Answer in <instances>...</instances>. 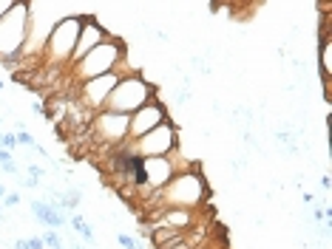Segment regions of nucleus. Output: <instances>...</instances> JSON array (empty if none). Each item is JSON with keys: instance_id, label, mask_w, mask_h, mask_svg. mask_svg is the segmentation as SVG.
Instances as JSON below:
<instances>
[{"instance_id": "nucleus-1", "label": "nucleus", "mask_w": 332, "mask_h": 249, "mask_svg": "<svg viewBox=\"0 0 332 249\" xmlns=\"http://www.w3.org/2000/svg\"><path fill=\"white\" fill-rule=\"evenodd\" d=\"M210 187L208 178H204L202 167L188 173H176L171 181H168L162 190L145 195L142 201V215H148L151 210H162V207H185V210H199V207L208 201Z\"/></svg>"}, {"instance_id": "nucleus-2", "label": "nucleus", "mask_w": 332, "mask_h": 249, "mask_svg": "<svg viewBox=\"0 0 332 249\" xmlns=\"http://www.w3.org/2000/svg\"><path fill=\"white\" fill-rule=\"evenodd\" d=\"M125 57H128V43H125L119 34H111L105 43H100L94 51H88L77 65H71V68L65 71V79L88 82V79H94V77L114 74L116 65L122 63Z\"/></svg>"}, {"instance_id": "nucleus-3", "label": "nucleus", "mask_w": 332, "mask_h": 249, "mask_svg": "<svg viewBox=\"0 0 332 249\" xmlns=\"http://www.w3.org/2000/svg\"><path fill=\"white\" fill-rule=\"evenodd\" d=\"M29 37V3L15 0L0 20V63H23V48Z\"/></svg>"}, {"instance_id": "nucleus-4", "label": "nucleus", "mask_w": 332, "mask_h": 249, "mask_svg": "<svg viewBox=\"0 0 332 249\" xmlns=\"http://www.w3.org/2000/svg\"><path fill=\"white\" fill-rule=\"evenodd\" d=\"M79 26H82V12L79 15H63L54 23V29H51L49 40H46V48H43V65L68 71V60H71L74 45H77Z\"/></svg>"}, {"instance_id": "nucleus-5", "label": "nucleus", "mask_w": 332, "mask_h": 249, "mask_svg": "<svg viewBox=\"0 0 332 249\" xmlns=\"http://www.w3.org/2000/svg\"><path fill=\"white\" fill-rule=\"evenodd\" d=\"M156 96H159V88L153 85L151 79H145L142 74H131V77H122L116 82V88L111 91V96L102 111H114V114L131 116L134 111H139L142 105H148Z\"/></svg>"}, {"instance_id": "nucleus-6", "label": "nucleus", "mask_w": 332, "mask_h": 249, "mask_svg": "<svg viewBox=\"0 0 332 249\" xmlns=\"http://www.w3.org/2000/svg\"><path fill=\"white\" fill-rule=\"evenodd\" d=\"M128 125L131 119L125 114L114 111H97L94 119L88 122V142L94 147H119L128 142Z\"/></svg>"}, {"instance_id": "nucleus-7", "label": "nucleus", "mask_w": 332, "mask_h": 249, "mask_svg": "<svg viewBox=\"0 0 332 249\" xmlns=\"http://www.w3.org/2000/svg\"><path fill=\"white\" fill-rule=\"evenodd\" d=\"M176 142H179V128H176L174 119H171V122H165V125L153 128L151 133H145L142 139L128 142V150L137 159H159V156H168V153L176 147Z\"/></svg>"}, {"instance_id": "nucleus-8", "label": "nucleus", "mask_w": 332, "mask_h": 249, "mask_svg": "<svg viewBox=\"0 0 332 249\" xmlns=\"http://www.w3.org/2000/svg\"><path fill=\"white\" fill-rule=\"evenodd\" d=\"M128 119H131V125H128V142H134V139H142L145 133H151L153 128L171 122V108H168L165 102L156 96V99H151L148 105H142L139 111H134Z\"/></svg>"}, {"instance_id": "nucleus-9", "label": "nucleus", "mask_w": 332, "mask_h": 249, "mask_svg": "<svg viewBox=\"0 0 332 249\" xmlns=\"http://www.w3.org/2000/svg\"><path fill=\"white\" fill-rule=\"evenodd\" d=\"M108 37H111L108 29L100 23V17H97L94 12H82V26H79L77 45H74V54H71V60H68V68H71V65H77L79 60L88 54V51H94L97 45L105 43Z\"/></svg>"}, {"instance_id": "nucleus-10", "label": "nucleus", "mask_w": 332, "mask_h": 249, "mask_svg": "<svg viewBox=\"0 0 332 249\" xmlns=\"http://www.w3.org/2000/svg\"><path fill=\"white\" fill-rule=\"evenodd\" d=\"M119 74H105V77H94L88 79V82H79L77 88V102L82 108H88L91 114H97V111H102L105 108V102H108L111 91L116 88V82H119Z\"/></svg>"}, {"instance_id": "nucleus-11", "label": "nucleus", "mask_w": 332, "mask_h": 249, "mask_svg": "<svg viewBox=\"0 0 332 249\" xmlns=\"http://www.w3.org/2000/svg\"><path fill=\"white\" fill-rule=\"evenodd\" d=\"M29 207H31V215H34L46 229H65L68 227V215H63L57 207H51L46 198H31Z\"/></svg>"}, {"instance_id": "nucleus-12", "label": "nucleus", "mask_w": 332, "mask_h": 249, "mask_svg": "<svg viewBox=\"0 0 332 249\" xmlns=\"http://www.w3.org/2000/svg\"><path fill=\"white\" fill-rule=\"evenodd\" d=\"M151 243H153V249H162V246H168V243H176V241H182L185 238V232H179V229H171V227H156L151 235Z\"/></svg>"}, {"instance_id": "nucleus-13", "label": "nucleus", "mask_w": 332, "mask_h": 249, "mask_svg": "<svg viewBox=\"0 0 332 249\" xmlns=\"http://www.w3.org/2000/svg\"><path fill=\"white\" fill-rule=\"evenodd\" d=\"M15 139H17V147L23 144V147H29L31 153H34V150H37V144H40V142L34 139V136L29 133V130H15Z\"/></svg>"}, {"instance_id": "nucleus-14", "label": "nucleus", "mask_w": 332, "mask_h": 249, "mask_svg": "<svg viewBox=\"0 0 332 249\" xmlns=\"http://www.w3.org/2000/svg\"><path fill=\"white\" fill-rule=\"evenodd\" d=\"M116 243H119L122 249H145V243L137 241V238H134V235H128V232H119V235H116Z\"/></svg>"}, {"instance_id": "nucleus-15", "label": "nucleus", "mask_w": 332, "mask_h": 249, "mask_svg": "<svg viewBox=\"0 0 332 249\" xmlns=\"http://www.w3.org/2000/svg\"><path fill=\"white\" fill-rule=\"evenodd\" d=\"M40 238H43V243H46L49 249H60V246H63L57 229H43V232H40Z\"/></svg>"}, {"instance_id": "nucleus-16", "label": "nucleus", "mask_w": 332, "mask_h": 249, "mask_svg": "<svg viewBox=\"0 0 332 249\" xmlns=\"http://www.w3.org/2000/svg\"><path fill=\"white\" fill-rule=\"evenodd\" d=\"M0 147L9 150V153H17V139H15V133H0Z\"/></svg>"}, {"instance_id": "nucleus-17", "label": "nucleus", "mask_w": 332, "mask_h": 249, "mask_svg": "<svg viewBox=\"0 0 332 249\" xmlns=\"http://www.w3.org/2000/svg\"><path fill=\"white\" fill-rule=\"evenodd\" d=\"M0 201H3V210H9V207H17L23 198H20V192H6Z\"/></svg>"}, {"instance_id": "nucleus-18", "label": "nucleus", "mask_w": 332, "mask_h": 249, "mask_svg": "<svg viewBox=\"0 0 332 249\" xmlns=\"http://www.w3.org/2000/svg\"><path fill=\"white\" fill-rule=\"evenodd\" d=\"M26 243H29V249H46V243H43V238H40V235H29V238H26Z\"/></svg>"}, {"instance_id": "nucleus-19", "label": "nucleus", "mask_w": 332, "mask_h": 249, "mask_svg": "<svg viewBox=\"0 0 332 249\" xmlns=\"http://www.w3.org/2000/svg\"><path fill=\"white\" fill-rule=\"evenodd\" d=\"M0 167H3V173H6V176H20V167H17V162L0 164Z\"/></svg>"}, {"instance_id": "nucleus-20", "label": "nucleus", "mask_w": 332, "mask_h": 249, "mask_svg": "<svg viewBox=\"0 0 332 249\" xmlns=\"http://www.w3.org/2000/svg\"><path fill=\"white\" fill-rule=\"evenodd\" d=\"M9 162H15V153H9V150L0 147V164H9Z\"/></svg>"}, {"instance_id": "nucleus-21", "label": "nucleus", "mask_w": 332, "mask_h": 249, "mask_svg": "<svg viewBox=\"0 0 332 249\" xmlns=\"http://www.w3.org/2000/svg\"><path fill=\"white\" fill-rule=\"evenodd\" d=\"M12 3H15V0H0V20L6 17V12L12 9Z\"/></svg>"}, {"instance_id": "nucleus-22", "label": "nucleus", "mask_w": 332, "mask_h": 249, "mask_svg": "<svg viewBox=\"0 0 332 249\" xmlns=\"http://www.w3.org/2000/svg\"><path fill=\"white\" fill-rule=\"evenodd\" d=\"M31 114L43 116V114H46V105H43V102H31Z\"/></svg>"}, {"instance_id": "nucleus-23", "label": "nucleus", "mask_w": 332, "mask_h": 249, "mask_svg": "<svg viewBox=\"0 0 332 249\" xmlns=\"http://www.w3.org/2000/svg\"><path fill=\"white\" fill-rule=\"evenodd\" d=\"M12 249H29V243H26V238H17V241H12Z\"/></svg>"}, {"instance_id": "nucleus-24", "label": "nucleus", "mask_w": 332, "mask_h": 249, "mask_svg": "<svg viewBox=\"0 0 332 249\" xmlns=\"http://www.w3.org/2000/svg\"><path fill=\"white\" fill-rule=\"evenodd\" d=\"M321 190L329 192V176H321Z\"/></svg>"}, {"instance_id": "nucleus-25", "label": "nucleus", "mask_w": 332, "mask_h": 249, "mask_svg": "<svg viewBox=\"0 0 332 249\" xmlns=\"http://www.w3.org/2000/svg\"><path fill=\"white\" fill-rule=\"evenodd\" d=\"M6 192H9V190H6V184H0V198H3V195H6Z\"/></svg>"}, {"instance_id": "nucleus-26", "label": "nucleus", "mask_w": 332, "mask_h": 249, "mask_svg": "<svg viewBox=\"0 0 332 249\" xmlns=\"http://www.w3.org/2000/svg\"><path fill=\"white\" fill-rule=\"evenodd\" d=\"M3 85H6V82H3V79H0V91H3Z\"/></svg>"}]
</instances>
